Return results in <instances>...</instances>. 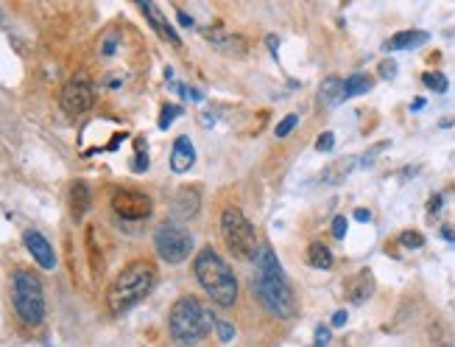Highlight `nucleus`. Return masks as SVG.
Returning <instances> with one entry per match:
<instances>
[{
    "instance_id": "2",
    "label": "nucleus",
    "mask_w": 455,
    "mask_h": 347,
    "mask_svg": "<svg viewBox=\"0 0 455 347\" xmlns=\"http://www.w3.org/2000/svg\"><path fill=\"white\" fill-rule=\"evenodd\" d=\"M154 280H157V269L148 263V261H134L129 263L112 283L106 300H109V311L115 316L126 314L129 308H134L137 302H143L148 297V291L154 288Z\"/></svg>"
},
{
    "instance_id": "38",
    "label": "nucleus",
    "mask_w": 455,
    "mask_h": 347,
    "mask_svg": "<svg viewBox=\"0 0 455 347\" xmlns=\"http://www.w3.org/2000/svg\"><path fill=\"white\" fill-rule=\"evenodd\" d=\"M422 107H424V98H416V101L410 104V109H422Z\"/></svg>"
},
{
    "instance_id": "7",
    "label": "nucleus",
    "mask_w": 455,
    "mask_h": 347,
    "mask_svg": "<svg viewBox=\"0 0 455 347\" xmlns=\"http://www.w3.org/2000/svg\"><path fill=\"white\" fill-rule=\"evenodd\" d=\"M154 247H157V255L165 261V263H182L190 258L193 252V236L179 227V224H159L157 233H154Z\"/></svg>"
},
{
    "instance_id": "1",
    "label": "nucleus",
    "mask_w": 455,
    "mask_h": 347,
    "mask_svg": "<svg viewBox=\"0 0 455 347\" xmlns=\"http://www.w3.org/2000/svg\"><path fill=\"white\" fill-rule=\"evenodd\" d=\"M193 272H195V280L201 283V288L209 294V300L215 305L232 308L238 302V277L232 275L230 263H226L212 247L198 249Z\"/></svg>"
},
{
    "instance_id": "4",
    "label": "nucleus",
    "mask_w": 455,
    "mask_h": 347,
    "mask_svg": "<svg viewBox=\"0 0 455 347\" xmlns=\"http://www.w3.org/2000/svg\"><path fill=\"white\" fill-rule=\"evenodd\" d=\"M12 302H15V311L17 316L37 327L42 325L45 319V288L40 283V277L29 269H17L15 277H12Z\"/></svg>"
},
{
    "instance_id": "26",
    "label": "nucleus",
    "mask_w": 455,
    "mask_h": 347,
    "mask_svg": "<svg viewBox=\"0 0 455 347\" xmlns=\"http://www.w3.org/2000/svg\"><path fill=\"white\" fill-rule=\"evenodd\" d=\"M399 244H402L405 249H419V247H424V238H422L419 233L408 230V233H402V236H399Z\"/></svg>"
},
{
    "instance_id": "27",
    "label": "nucleus",
    "mask_w": 455,
    "mask_h": 347,
    "mask_svg": "<svg viewBox=\"0 0 455 347\" xmlns=\"http://www.w3.org/2000/svg\"><path fill=\"white\" fill-rule=\"evenodd\" d=\"M296 123H299V115H288L285 121H280V123H277V129H274V132H277V137H288V134L296 129Z\"/></svg>"
},
{
    "instance_id": "34",
    "label": "nucleus",
    "mask_w": 455,
    "mask_h": 347,
    "mask_svg": "<svg viewBox=\"0 0 455 347\" xmlns=\"http://www.w3.org/2000/svg\"><path fill=\"white\" fill-rule=\"evenodd\" d=\"M333 325H335V327H344V325H346V311H335V314H333Z\"/></svg>"
},
{
    "instance_id": "9",
    "label": "nucleus",
    "mask_w": 455,
    "mask_h": 347,
    "mask_svg": "<svg viewBox=\"0 0 455 347\" xmlns=\"http://www.w3.org/2000/svg\"><path fill=\"white\" fill-rule=\"evenodd\" d=\"M112 210H115L120 219H126V222H143V219L151 216L154 205H151V199H148L145 194H140V191H118V194L112 196Z\"/></svg>"
},
{
    "instance_id": "14",
    "label": "nucleus",
    "mask_w": 455,
    "mask_h": 347,
    "mask_svg": "<svg viewBox=\"0 0 455 347\" xmlns=\"http://www.w3.org/2000/svg\"><path fill=\"white\" fill-rule=\"evenodd\" d=\"M207 40L218 48V51H226L232 56H244L246 54V40L244 37H235V34H223V31H207Z\"/></svg>"
},
{
    "instance_id": "13",
    "label": "nucleus",
    "mask_w": 455,
    "mask_h": 347,
    "mask_svg": "<svg viewBox=\"0 0 455 347\" xmlns=\"http://www.w3.org/2000/svg\"><path fill=\"white\" fill-rule=\"evenodd\" d=\"M255 275L257 277H285L282 263L277 261L271 247H260L257 249V255H255Z\"/></svg>"
},
{
    "instance_id": "33",
    "label": "nucleus",
    "mask_w": 455,
    "mask_h": 347,
    "mask_svg": "<svg viewBox=\"0 0 455 347\" xmlns=\"http://www.w3.org/2000/svg\"><path fill=\"white\" fill-rule=\"evenodd\" d=\"M380 76H383V79H394V76H397V65H394L391 59H385V62L380 65Z\"/></svg>"
},
{
    "instance_id": "22",
    "label": "nucleus",
    "mask_w": 455,
    "mask_h": 347,
    "mask_svg": "<svg viewBox=\"0 0 455 347\" xmlns=\"http://www.w3.org/2000/svg\"><path fill=\"white\" fill-rule=\"evenodd\" d=\"M344 90H346V98H355V95H366L372 90V79L363 76V73H355L344 82Z\"/></svg>"
},
{
    "instance_id": "11",
    "label": "nucleus",
    "mask_w": 455,
    "mask_h": 347,
    "mask_svg": "<svg viewBox=\"0 0 455 347\" xmlns=\"http://www.w3.org/2000/svg\"><path fill=\"white\" fill-rule=\"evenodd\" d=\"M140 9H143V15L148 17V23L154 26V31H157V34H159L165 43H170V45H176V48L182 45V40H179V34H176V29H173V26L165 20V15L159 12V6H157V3H148V0H140Z\"/></svg>"
},
{
    "instance_id": "3",
    "label": "nucleus",
    "mask_w": 455,
    "mask_h": 347,
    "mask_svg": "<svg viewBox=\"0 0 455 347\" xmlns=\"http://www.w3.org/2000/svg\"><path fill=\"white\" fill-rule=\"evenodd\" d=\"M209 314L207 308L195 300V297H179L173 305H170V314H168V330H170V339L179 344V347H193L198 344L207 333H209Z\"/></svg>"
},
{
    "instance_id": "39",
    "label": "nucleus",
    "mask_w": 455,
    "mask_h": 347,
    "mask_svg": "<svg viewBox=\"0 0 455 347\" xmlns=\"http://www.w3.org/2000/svg\"><path fill=\"white\" fill-rule=\"evenodd\" d=\"M0 26H3V9H0Z\"/></svg>"
},
{
    "instance_id": "30",
    "label": "nucleus",
    "mask_w": 455,
    "mask_h": 347,
    "mask_svg": "<svg viewBox=\"0 0 455 347\" xmlns=\"http://www.w3.org/2000/svg\"><path fill=\"white\" fill-rule=\"evenodd\" d=\"M173 87H176V90L184 95V98H190V101H201V98H204L198 90H193V87H187V84H173Z\"/></svg>"
},
{
    "instance_id": "19",
    "label": "nucleus",
    "mask_w": 455,
    "mask_h": 347,
    "mask_svg": "<svg viewBox=\"0 0 455 347\" xmlns=\"http://www.w3.org/2000/svg\"><path fill=\"white\" fill-rule=\"evenodd\" d=\"M173 216H179V219H187V216H193L195 210H198V194L195 191H182L176 199H173Z\"/></svg>"
},
{
    "instance_id": "35",
    "label": "nucleus",
    "mask_w": 455,
    "mask_h": 347,
    "mask_svg": "<svg viewBox=\"0 0 455 347\" xmlns=\"http://www.w3.org/2000/svg\"><path fill=\"white\" fill-rule=\"evenodd\" d=\"M176 20H179L182 26H187V29H193V17H190L187 12H179V15H176Z\"/></svg>"
},
{
    "instance_id": "31",
    "label": "nucleus",
    "mask_w": 455,
    "mask_h": 347,
    "mask_svg": "<svg viewBox=\"0 0 455 347\" xmlns=\"http://www.w3.org/2000/svg\"><path fill=\"white\" fill-rule=\"evenodd\" d=\"M333 236H335V238H344V236H346V219H344V216H335V219H333Z\"/></svg>"
},
{
    "instance_id": "6",
    "label": "nucleus",
    "mask_w": 455,
    "mask_h": 347,
    "mask_svg": "<svg viewBox=\"0 0 455 347\" xmlns=\"http://www.w3.org/2000/svg\"><path fill=\"white\" fill-rule=\"evenodd\" d=\"M255 294L263 308L277 319H291L296 314V300L285 277H257L255 275Z\"/></svg>"
},
{
    "instance_id": "29",
    "label": "nucleus",
    "mask_w": 455,
    "mask_h": 347,
    "mask_svg": "<svg viewBox=\"0 0 455 347\" xmlns=\"http://www.w3.org/2000/svg\"><path fill=\"white\" fill-rule=\"evenodd\" d=\"M333 146H335V134H333V132L319 134V140H316V151H330Z\"/></svg>"
},
{
    "instance_id": "28",
    "label": "nucleus",
    "mask_w": 455,
    "mask_h": 347,
    "mask_svg": "<svg viewBox=\"0 0 455 347\" xmlns=\"http://www.w3.org/2000/svg\"><path fill=\"white\" fill-rule=\"evenodd\" d=\"M134 171H145L148 168V154H145V143L143 140H137V162L131 165Z\"/></svg>"
},
{
    "instance_id": "10",
    "label": "nucleus",
    "mask_w": 455,
    "mask_h": 347,
    "mask_svg": "<svg viewBox=\"0 0 455 347\" xmlns=\"http://www.w3.org/2000/svg\"><path fill=\"white\" fill-rule=\"evenodd\" d=\"M23 244H26V249L31 252V258H34L42 269H54V266H56V252H54L51 241H48L42 233L26 230V233H23Z\"/></svg>"
},
{
    "instance_id": "25",
    "label": "nucleus",
    "mask_w": 455,
    "mask_h": 347,
    "mask_svg": "<svg viewBox=\"0 0 455 347\" xmlns=\"http://www.w3.org/2000/svg\"><path fill=\"white\" fill-rule=\"evenodd\" d=\"M212 325H215V333H218V339H221L223 344H230V341L235 339V327L226 322V319H215Z\"/></svg>"
},
{
    "instance_id": "36",
    "label": "nucleus",
    "mask_w": 455,
    "mask_h": 347,
    "mask_svg": "<svg viewBox=\"0 0 455 347\" xmlns=\"http://www.w3.org/2000/svg\"><path fill=\"white\" fill-rule=\"evenodd\" d=\"M438 208H441V196H433V199H430V213H436Z\"/></svg>"
},
{
    "instance_id": "17",
    "label": "nucleus",
    "mask_w": 455,
    "mask_h": 347,
    "mask_svg": "<svg viewBox=\"0 0 455 347\" xmlns=\"http://www.w3.org/2000/svg\"><path fill=\"white\" fill-rule=\"evenodd\" d=\"M344 98H346V90H344V79H338V76H330V79H324V84H321V101H324L327 107H338Z\"/></svg>"
},
{
    "instance_id": "23",
    "label": "nucleus",
    "mask_w": 455,
    "mask_h": 347,
    "mask_svg": "<svg viewBox=\"0 0 455 347\" xmlns=\"http://www.w3.org/2000/svg\"><path fill=\"white\" fill-rule=\"evenodd\" d=\"M422 82L433 90V93H447V87H449V82H447V76L444 73H424L422 76Z\"/></svg>"
},
{
    "instance_id": "32",
    "label": "nucleus",
    "mask_w": 455,
    "mask_h": 347,
    "mask_svg": "<svg viewBox=\"0 0 455 347\" xmlns=\"http://www.w3.org/2000/svg\"><path fill=\"white\" fill-rule=\"evenodd\" d=\"M327 344H330V330L324 325H319L316 327V347H327Z\"/></svg>"
},
{
    "instance_id": "15",
    "label": "nucleus",
    "mask_w": 455,
    "mask_h": 347,
    "mask_svg": "<svg viewBox=\"0 0 455 347\" xmlns=\"http://www.w3.org/2000/svg\"><path fill=\"white\" fill-rule=\"evenodd\" d=\"M427 40H430L427 31H399L385 43V51H410V48L424 45Z\"/></svg>"
},
{
    "instance_id": "18",
    "label": "nucleus",
    "mask_w": 455,
    "mask_h": 347,
    "mask_svg": "<svg viewBox=\"0 0 455 347\" xmlns=\"http://www.w3.org/2000/svg\"><path fill=\"white\" fill-rule=\"evenodd\" d=\"M70 202H73V216H76V219H81V216L90 210V202H93L90 185L79 180V183L70 188Z\"/></svg>"
},
{
    "instance_id": "37",
    "label": "nucleus",
    "mask_w": 455,
    "mask_h": 347,
    "mask_svg": "<svg viewBox=\"0 0 455 347\" xmlns=\"http://www.w3.org/2000/svg\"><path fill=\"white\" fill-rule=\"evenodd\" d=\"M355 219H358V222H369L372 216H369V210H355Z\"/></svg>"
},
{
    "instance_id": "20",
    "label": "nucleus",
    "mask_w": 455,
    "mask_h": 347,
    "mask_svg": "<svg viewBox=\"0 0 455 347\" xmlns=\"http://www.w3.org/2000/svg\"><path fill=\"white\" fill-rule=\"evenodd\" d=\"M352 168H355V157H344V160L333 162V165L324 171V177H321V180H324L327 185H338V183L346 177V174H349Z\"/></svg>"
},
{
    "instance_id": "16",
    "label": "nucleus",
    "mask_w": 455,
    "mask_h": 347,
    "mask_svg": "<svg viewBox=\"0 0 455 347\" xmlns=\"http://www.w3.org/2000/svg\"><path fill=\"white\" fill-rule=\"evenodd\" d=\"M374 291V280H372V275H369V269H360L358 272V277L349 283V300L355 302V305H360V302H366L369 300V294Z\"/></svg>"
},
{
    "instance_id": "24",
    "label": "nucleus",
    "mask_w": 455,
    "mask_h": 347,
    "mask_svg": "<svg viewBox=\"0 0 455 347\" xmlns=\"http://www.w3.org/2000/svg\"><path fill=\"white\" fill-rule=\"evenodd\" d=\"M179 115H182V107L179 104H165L162 107V115H159V129H168Z\"/></svg>"
},
{
    "instance_id": "8",
    "label": "nucleus",
    "mask_w": 455,
    "mask_h": 347,
    "mask_svg": "<svg viewBox=\"0 0 455 347\" xmlns=\"http://www.w3.org/2000/svg\"><path fill=\"white\" fill-rule=\"evenodd\" d=\"M93 101H95V90L87 76H73L59 93V107L67 115H84L93 107Z\"/></svg>"
},
{
    "instance_id": "21",
    "label": "nucleus",
    "mask_w": 455,
    "mask_h": 347,
    "mask_svg": "<svg viewBox=\"0 0 455 347\" xmlns=\"http://www.w3.org/2000/svg\"><path fill=\"white\" fill-rule=\"evenodd\" d=\"M308 263L316 266V269H330V266H333V252H330L324 244H310V249H308Z\"/></svg>"
},
{
    "instance_id": "5",
    "label": "nucleus",
    "mask_w": 455,
    "mask_h": 347,
    "mask_svg": "<svg viewBox=\"0 0 455 347\" xmlns=\"http://www.w3.org/2000/svg\"><path fill=\"white\" fill-rule=\"evenodd\" d=\"M221 233H223V241L230 247L238 258H252L257 255L260 249V241H257V233L252 227V222L238 210V208H226L221 213Z\"/></svg>"
},
{
    "instance_id": "12",
    "label": "nucleus",
    "mask_w": 455,
    "mask_h": 347,
    "mask_svg": "<svg viewBox=\"0 0 455 347\" xmlns=\"http://www.w3.org/2000/svg\"><path fill=\"white\" fill-rule=\"evenodd\" d=\"M193 162H195V148H193V143H190V137H176V143H173V151H170V171H176V174H187L190 168H193Z\"/></svg>"
}]
</instances>
